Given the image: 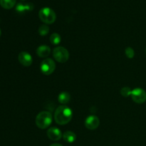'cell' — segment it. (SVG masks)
I'll return each instance as SVG.
<instances>
[{"label":"cell","instance_id":"obj_12","mask_svg":"<svg viewBox=\"0 0 146 146\" xmlns=\"http://www.w3.org/2000/svg\"><path fill=\"white\" fill-rule=\"evenodd\" d=\"M33 8H34V6L31 4H24L19 3L16 7V11L19 13H24L27 11H31V10H32Z\"/></svg>","mask_w":146,"mask_h":146},{"label":"cell","instance_id":"obj_2","mask_svg":"<svg viewBox=\"0 0 146 146\" xmlns=\"http://www.w3.org/2000/svg\"><path fill=\"white\" fill-rule=\"evenodd\" d=\"M52 115L51 113L48 111H42L36 117V125L40 129H45L49 127L52 123Z\"/></svg>","mask_w":146,"mask_h":146},{"label":"cell","instance_id":"obj_14","mask_svg":"<svg viewBox=\"0 0 146 146\" xmlns=\"http://www.w3.org/2000/svg\"><path fill=\"white\" fill-rule=\"evenodd\" d=\"M17 0H0V5L6 9L13 8L16 4Z\"/></svg>","mask_w":146,"mask_h":146},{"label":"cell","instance_id":"obj_17","mask_svg":"<svg viewBox=\"0 0 146 146\" xmlns=\"http://www.w3.org/2000/svg\"><path fill=\"white\" fill-rule=\"evenodd\" d=\"M132 90L129 87H123L121 90V94L123 97H129L131 96Z\"/></svg>","mask_w":146,"mask_h":146},{"label":"cell","instance_id":"obj_7","mask_svg":"<svg viewBox=\"0 0 146 146\" xmlns=\"http://www.w3.org/2000/svg\"><path fill=\"white\" fill-rule=\"evenodd\" d=\"M84 124L87 129L93 131V130L96 129L99 126L100 120L96 115H89L86 118Z\"/></svg>","mask_w":146,"mask_h":146},{"label":"cell","instance_id":"obj_5","mask_svg":"<svg viewBox=\"0 0 146 146\" xmlns=\"http://www.w3.org/2000/svg\"><path fill=\"white\" fill-rule=\"evenodd\" d=\"M41 71L44 75H51L56 69V64L51 58H45L40 66Z\"/></svg>","mask_w":146,"mask_h":146},{"label":"cell","instance_id":"obj_18","mask_svg":"<svg viewBox=\"0 0 146 146\" xmlns=\"http://www.w3.org/2000/svg\"><path fill=\"white\" fill-rule=\"evenodd\" d=\"M125 54L128 58H133L135 56V51L131 47H128L125 48Z\"/></svg>","mask_w":146,"mask_h":146},{"label":"cell","instance_id":"obj_20","mask_svg":"<svg viewBox=\"0 0 146 146\" xmlns=\"http://www.w3.org/2000/svg\"><path fill=\"white\" fill-rule=\"evenodd\" d=\"M1 29H0V36H1Z\"/></svg>","mask_w":146,"mask_h":146},{"label":"cell","instance_id":"obj_3","mask_svg":"<svg viewBox=\"0 0 146 146\" xmlns=\"http://www.w3.org/2000/svg\"><path fill=\"white\" fill-rule=\"evenodd\" d=\"M38 17L41 21L46 24H51L55 22L56 14L53 9L49 7H44L38 12Z\"/></svg>","mask_w":146,"mask_h":146},{"label":"cell","instance_id":"obj_9","mask_svg":"<svg viewBox=\"0 0 146 146\" xmlns=\"http://www.w3.org/2000/svg\"><path fill=\"white\" fill-rule=\"evenodd\" d=\"M47 136L50 140L54 141H59L63 137L61 131L56 127H51L47 131Z\"/></svg>","mask_w":146,"mask_h":146},{"label":"cell","instance_id":"obj_13","mask_svg":"<svg viewBox=\"0 0 146 146\" xmlns=\"http://www.w3.org/2000/svg\"><path fill=\"white\" fill-rule=\"evenodd\" d=\"M58 101L62 105H65L71 101V95L68 92H62L58 95Z\"/></svg>","mask_w":146,"mask_h":146},{"label":"cell","instance_id":"obj_11","mask_svg":"<svg viewBox=\"0 0 146 146\" xmlns=\"http://www.w3.org/2000/svg\"><path fill=\"white\" fill-rule=\"evenodd\" d=\"M63 138H64V140L66 142L72 143L76 139V135L73 131H67L63 134Z\"/></svg>","mask_w":146,"mask_h":146},{"label":"cell","instance_id":"obj_21","mask_svg":"<svg viewBox=\"0 0 146 146\" xmlns=\"http://www.w3.org/2000/svg\"><path fill=\"white\" fill-rule=\"evenodd\" d=\"M145 53H146V48H145Z\"/></svg>","mask_w":146,"mask_h":146},{"label":"cell","instance_id":"obj_10","mask_svg":"<svg viewBox=\"0 0 146 146\" xmlns=\"http://www.w3.org/2000/svg\"><path fill=\"white\" fill-rule=\"evenodd\" d=\"M51 54V48L46 45H41L36 49V54L41 58H46Z\"/></svg>","mask_w":146,"mask_h":146},{"label":"cell","instance_id":"obj_15","mask_svg":"<svg viewBox=\"0 0 146 146\" xmlns=\"http://www.w3.org/2000/svg\"><path fill=\"white\" fill-rule=\"evenodd\" d=\"M61 36L58 34V33H53L50 36V42L53 44V45H58L61 43Z\"/></svg>","mask_w":146,"mask_h":146},{"label":"cell","instance_id":"obj_1","mask_svg":"<svg viewBox=\"0 0 146 146\" xmlns=\"http://www.w3.org/2000/svg\"><path fill=\"white\" fill-rule=\"evenodd\" d=\"M73 113L71 108L66 106H61L56 108L54 113V120L58 125H64L72 119Z\"/></svg>","mask_w":146,"mask_h":146},{"label":"cell","instance_id":"obj_8","mask_svg":"<svg viewBox=\"0 0 146 146\" xmlns=\"http://www.w3.org/2000/svg\"><path fill=\"white\" fill-rule=\"evenodd\" d=\"M18 60L20 64L24 66H30L33 62V58L31 54L27 51L20 52L18 56Z\"/></svg>","mask_w":146,"mask_h":146},{"label":"cell","instance_id":"obj_4","mask_svg":"<svg viewBox=\"0 0 146 146\" xmlns=\"http://www.w3.org/2000/svg\"><path fill=\"white\" fill-rule=\"evenodd\" d=\"M53 56L58 62L66 63L69 58V53L64 47L57 46L53 51Z\"/></svg>","mask_w":146,"mask_h":146},{"label":"cell","instance_id":"obj_16","mask_svg":"<svg viewBox=\"0 0 146 146\" xmlns=\"http://www.w3.org/2000/svg\"><path fill=\"white\" fill-rule=\"evenodd\" d=\"M38 32L39 35L42 36H46L48 34V32H49V27L47 25H46V24H43L41 27H39L38 29Z\"/></svg>","mask_w":146,"mask_h":146},{"label":"cell","instance_id":"obj_6","mask_svg":"<svg viewBox=\"0 0 146 146\" xmlns=\"http://www.w3.org/2000/svg\"><path fill=\"white\" fill-rule=\"evenodd\" d=\"M133 101L136 104H143L146 101V92L141 88H136L132 90L131 95Z\"/></svg>","mask_w":146,"mask_h":146},{"label":"cell","instance_id":"obj_19","mask_svg":"<svg viewBox=\"0 0 146 146\" xmlns=\"http://www.w3.org/2000/svg\"><path fill=\"white\" fill-rule=\"evenodd\" d=\"M50 146H63V145H61V144H58V143H54V144H51Z\"/></svg>","mask_w":146,"mask_h":146}]
</instances>
